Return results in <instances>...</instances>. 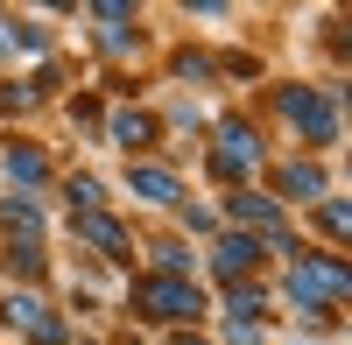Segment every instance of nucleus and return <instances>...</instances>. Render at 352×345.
I'll list each match as a JSON object with an SVG mask.
<instances>
[{"label":"nucleus","instance_id":"1","mask_svg":"<svg viewBox=\"0 0 352 345\" xmlns=\"http://www.w3.org/2000/svg\"><path fill=\"white\" fill-rule=\"evenodd\" d=\"M289 296H296L303 310L338 303V296H345V261H317V254H303V261H296V275H289Z\"/></svg>","mask_w":352,"mask_h":345},{"label":"nucleus","instance_id":"2","mask_svg":"<svg viewBox=\"0 0 352 345\" xmlns=\"http://www.w3.org/2000/svg\"><path fill=\"white\" fill-rule=\"evenodd\" d=\"M141 310H148V318H197L204 296L184 275H155V282H141Z\"/></svg>","mask_w":352,"mask_h":345},{"label":"nucleus","instance_id":"3","mask_svg":"<svg viewBox=\"0 0 352 345\" xmlns=\"http://www.w3.org/2000/svg\"><path fill=\"white\" fill-rule=\"evenodd\" d=\"M282 106H289V120H296V127H310V141H331V134H338L331 99H324V92H289Z\"/></svg>","mask_w":352,"mask_h":345},{"label":"nucleus","instance_id":"4","mask_svg":"<svg viewBox=\"0 0 352 345\" xmlns=\"http://www.w3.org/2000/svg\"><path fill=\"white\" fill-rule=\"evenodd\" d=\"M254 162H261L254 127H240V120H232V127H219V169H226V177H240V169H254Z\"/></svg>","mask_w":352,"mask_h":345},{"label":"nucleus","instance_id":"5","mask_svg":"<svg viewBox=\"0 0 352 345\" xmlns=\"http://www.w3.org/2000/svg\"><path fill=\"white\" fill-rule=\"evenodd\" d=\"M232 219H240V225H261V233H282V212L268 205V197H254V190L232 197Z\"/></svg>","mask_w":352,"mask_h":345},{"label":"nucleus","instance_id":"6","mask_svg":"<svg viewBox=\"0 0 352 345\" xmlns=\"http://www.w3.org/2000/svg\"><path fill=\"white\" fill-rule=\"evenodd\" d=\"M240 268H254V233H226L219 240V275H240Z\"/></svg>","mask_w":352,"mask_h":345},{"label":"nucleus","instance_id":"7","mask_svg":"<svg viewBox=\"0 0 352 345\" xmlns=\"http://www.w3.org/2000/svg\"><path fill=\"white\" fill-rule=\"evenodd\" d=\"M134 197H155V205H176V177H169V169H134Z\"/></svg>","mask_w":352,"mask_h":345},{"label":"nucleus","instance_id":"8","mask_svg":"<svg viewBox=\"0 0 352 345\" xmlns=\"http://www.w3.org/2000/svg\"><path fill=\"white\" fill-rule=\"evenodd\" d=\"M78 233H85V240H99L106 254H120V247H127V240H120V225L99 219V212H78Z\"/></svg>","mask_w":352,"mask_h":345},{"label":"nucleus","instance_id":"9","mask_svg":"<svg viewBox=\"0 0 352 345\" xmlns=\"http://www.w3.org/2000/svg\"><path fill=\"white\" fill-rule=\"evenodd\" d=\"M113 134H120L127 148H141V141H148V120H141V113H120V120H113Z\"/></svg>","mask_w":352,"mask_h":345},{"label":"nucleus","instance_id":"10","mask_svg":"<svg viewBox=\"0 0 352 345\" xmlns=\"http://www.w3.org/2000/svg\"><path fill=\"white\" fill-rule=\"evenodd\" d=\"M8 169H14L21 183H36V177H43V155H36V148H14V155H8Z\"/></svg>","mask_w":352,"mask_h":345},{"label":"nucleus","instance_id":"11","mask_svg":"<svg viewBox=\"0 0 352 345\" xmlns=\"http://www.w3.org/2000/svg\"><path fill=\"white\" fill-rule=\"evenodd\" d=\"M282 190H296V197H310V190H324V177H317V169H303V162H296V169H289V177H282Z\"/></svg>","mask_w":352,"mask_h":345}]
</instances>
